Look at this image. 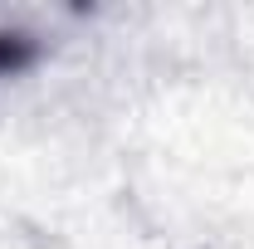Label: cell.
<instances>
[{
	"label": "cell",
	"instance_id": "6da1fadb",
	"mask_svg": "<svg viewBox=\"0 0 254 249\" xmlns=\"http://www.w3.org/2000/svg\"><path fill=\"white\" fill-rule=\"evenodd\" d=\"M34 63V39L15 30H0V73H20Z\"/></svg>",
	"mask_w": 254,
	"mask_h": 249
}]
</instances>
